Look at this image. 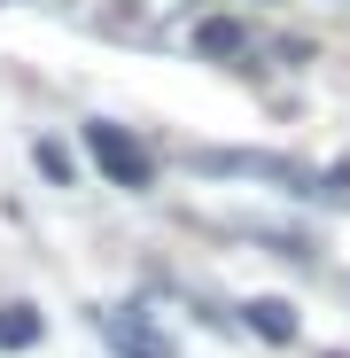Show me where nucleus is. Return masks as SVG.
I'll return each instance as SVG.
<instances>
[{
    "label": "nucleus",
    "instance_id": "obj_1",
    "mask_svg": "<svg viewBox=\"0 0 350 358\" xmlns=\"http://www.w3.org/2000/svg\"><path fill=\"white\" fill-rule=\"evenodd\" d=\"M86 156L109 171V187H125V195H148L156 187V156L125 125H109V117H86Z\"/></svg>",
    "mask_w": 350,
    "mask_h": 358
},
{
    "label": "nucleus",
    "instance_id": "obj_2",
    "mask_svg": "<svg viewBox=\"0 0 350 358\" xmlns=\"http://www.w3.org/2000/svg\"><path fill=\"white\" fill-rule=\"evenodd\" d=\"M101 335H109V350L117 358H180V343H171L140 304H125V312H101Z\"/></svg>",
    "mask_w": 350,
    "mask_h": 358
},
{
    "label": "nucleus",
    "instance_id": "obj_3",
    "mask_svg": "<svg viewBox=\"0 0 350 358\" xmlns=\"http://www.w3.org/2000/svg\"><path fill=\"white\" fill-rule=\"evenodd\" d=\"M187 47L203 55V63H242V55H249V24H233V16H203V24L187 31Z\"/></svg>",
    "mask_w": 350,
    "mask_h": 358
},
{
    "label": "nucleus",
    "instance_id": "obj_4",
    "mask_svg": "<svg viewBox=\"0 0 350 358\" xmlns=\"http://www.w3.org/2000/svg\"><path fill=\"white\" fill-rule=\"evenodd\" d=\"M242 327L265 335V343H296V304H288V296H249V304H242Z\"/></svg>",
    "mask_w": 350,
    "mask_h": 358
},
{
    "label": "nucleus",
    "instance_id": "obj_5",
    "mask_svg": "<svg viewBox=\"0 0 350 358\" xmlns=\"http://www.w3.org/2000/svg\"><path fill=\"white\" fill-rule=\"evenodd\" d=\"M39 335H47V320L31 304H0V350H31Z\"/></svg>",
    "mask_w": 350,
    "mask_h": 358
},
{
    "label": "nucleus",
    "instance_id": "obj_6",
    "mask_svg": "<svg viewBox=\"0 0 350 358\" xmlns=\"http://www.w3.org/2000/svg\"><path fill=\"white\" fill-rule=\"evenodd\" d=\"M31 164L47 171V187H78V179H86V171H78V156H71L63 141H54V133H47V141L31 148Z\"/></svg>",
    "mask_w": 350,
    "mask_h": 358
},
{
    "label": "nucleus",
    "instance_id": "obj_7",
    "mask_svg": "<svg viewBox=\"0 0 350 358\" xmlns=\"http://www.w3.org/2000/svg\"><path fill=\"white\" fill-rule=\"evenodd\" d=\"M327 358H342V350H327Z\"/></svg>",
    "mask_w": 350,
    "mask_h": 358
}]
</instances>
